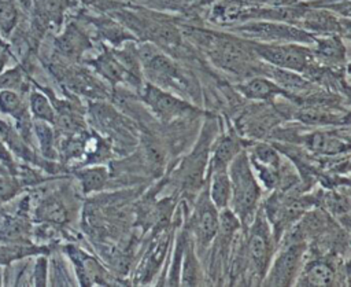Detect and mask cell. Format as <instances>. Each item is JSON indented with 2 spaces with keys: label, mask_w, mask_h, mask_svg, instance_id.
<instances>
[{
  "label": "cell",
  "mask_w": 351,
  "mask_h": 287,
  "mask_svg": "<svg viewBox=\"0 0 351 287\" xmlns=\"http://www.w3.org/2000/svg\"><path fill=\"white\" fill-rule=\"evenodd\" d=\"M245 148L228 165L230 179L229 209L239 217L243 227L250 224L262 198V185L254 173Z\"/></svg>",
  "instance_id": "1"
},
{
  "label": "cell",
  "mask_w": 351,
  "mask_h": 287,
  "mask_svg": "<svg viewBox=\"0 0 351 287\" xmlns=\"http://www.w3.org/2000/svg\"><path fill=\"white\" fill-rule=\"evenodd\" d=\"M307 243L300 233H293L274 253L270 265L262 279L263 286H293L304 264Z\"/></svg>",
  "instance_id": "2"
},
{
  "label": "cell",
  "mask_w": 351,
  "mask_h": 287,
  "mask_svg": "<svg viewBox=\"0 0 351 287\" xmlns=\"http://www.w3.org/2000/svg\"><path fill=\"white\" fill-rule=\"evenodd\" d=\"M245 233V253L252 272L258 276L259 283L270 265L276 251V243L271 227L265 216L262 207H258L252 220L247 225Z\"/></svg>",
  "instance_id": "3"
},
{
  "label": "cell",
  "mask_w": 351,
  "mask_h": 287,
  "mask_svg": "<svg viewBox=\"0 0 351 287\" xmlns=\"http://www.w3.org/2000/svg\"><path fill=\"white\" fill-rule=\"evenodd\" d=\"M252 52L270 66L295 73L307 71L314 60L313 51L299 43H250Z\"/></svg>",
  "instance_id": "4"
},
{
  "label": "cell",
  "mask_w": 351,
  "mask_h": 287,
  "mask_svg": "<svg viewBox=\"0 0 351 287\" xmlns=\"http://www.w3.org/2000/svg\"><path fill=\"white\" fill-rule=\"evenodd\" d=\"M234 32L259 43H299L313 44L315 37L307 30L287 22L254 19L233 27Z\"/></svg>",
  "instance_id": "5"
},
{
  "label": "cell",
  "mask_w": 351,
  "mask_h": 287,
  "mask_svg": "<svg viewBox=\"0 0 351 287\" xmlns=\"http://www.w3.org/2000/svg\"><path fill=\"white\" fill-rule=\"evenodd\" d=\"M140 66L151 84L163 89H180L182 77L176 63L156 45L145 43L136 51Z\"/></svg>",
  "instance_id": "6"
},
{
  "label": "cell",
  "mask_w": 351,
  "mask_h": 287,
  "mask_svg": "<svg viewBox=\"0 0 351 287\" xmlns=\"http://www.w3.org/2000/svg\"><path fill=\"white\" fill-rule=\"evenodd\" d=\"M219 228V210L211 202L207 187L199 195L189 218V235L199 250H206L215 239Z\"/></svg>",
  "instance_id": "7"
},
{
  "label": "cell",
  "mask_w": 351,
  "mask_h": 287,
  "mask_svg": "<svg viewBox=\"0 0 351 287\" xmlns=\"http://www.w3.org/2000/svg\"><path fill=\"white\" fill-rule=\"evenodd\" d=\"M143 102L162 122H171L188 113L196 111V107L189 102L173 95L167 89L156 87L151 82L145 84L141 93Z\"/></svg>",
  "instance_id": "8"
},
{
  "label": "cell",
  "mask_w": 351,
  "mask_h": 287,
  "mask_svg": "<svg viewBox=\"0 0 351 287\" xmlns=\"http://www.w3.org/2000/svg\"><path fill=\"white\" fill-rule=\"evenodd\" d=\"M90 65L99 73V76H101L104 80H107L112 85H117L123 81H130V82L133 80L134 82L140 81L129 71V69L125 66L119 55L108 49H104L100 55H97L90 62Z\"/></svg>",
  "instance_id": "9"
},
{
  "label": "cell",
  "mask_w": 351,
  "mask_h": 287,
  "mask_svg": "<svg viewBox=\"0 0 351 287\" xmlns=\"http://www.w3.org/2000/svg\"><path fill=\"white\" fill-rule=\"evenodd\" d=\"M302 143L317 155H337L348 152V137H341L335 132L315 130L302 136Z\"/></svg>",
  "instance_id": "10"
},
{
  "label": "cell",
  "mask_w": 351,
  "mask_h": 287,
  "mask_svg": "<svg viewBox=\"0 0 351 287\" xmlns=\"http://www.w3.org/2000/svg\"><path fill=\"white\" fill-rule=\"evenodd\" d=\"M336 282V269L328 260L304 262L295 282L298 286H332Z\"/></svg>",
  "instance_id": "11"
},
{
  "label": "cell",
  "mask_w": 351,
  "mask_h": 287,
  "mask_svg": "<svg viewBox=\"0 0 351 287\" xmlns=\"http://www.w3.org/2000/svg\"><path fill=\"white\" fill-rule=\"evenodd\" d=\"M250 144V143H248ZM248 144L243 143L239 133L234 130H230L225 135H222L218 141L214 146L213 155L208 161V169L214 168H228L230 161ZM207 169V170H208Z\"/></svg>",
  "instance_id": "12"
},
{
  "label": "cell",
  "mask_w": 351,
  "mask_h": 287,
  "mask_svg": "<svg viewBox=\"0 0 351 287\" xmlns=\"http://www.w3.org/2000/svg\"><path fill=\"white\" fill-rule=\"evenodd\" d=\"M207 177V192L211 202L218 210L229 207L230 202V179L228 168L208 169Z\"/></svg>",
  "instance_id": "13"
},
{
  "label": "cell",
  "mask_w": 351,
  "mask_h": 287,
  "mask_svg": "<svg viewBox=\"0 0 351 287\" xmlns=\"http://www.w3.org/2000/svg\"><path fill=\"white\" fill-rule=\"evenodd\" d=\"M37 221L52 225H63L70 220V209L59 194H52L44 198L36 209Z\"/></svg>",
  "instance_id": "14"
},
{
  "label": "cell",
  "mask_w": 351,
  "mask_h": 287,
  "mask_svg": "<svg viewBox=\"0 0 351 287\" xmlns=\"http://www.w3.org/2000/svg\"><path fill=\"white\" fill-rule=\"evenodd\" d=\"M55 44L58 51L69 59H78L84 51L90 47L88 36L74 23H70L64 29L63 34L56 38Z\"/></svg>",
  "instance_id": "15"
},
{
  "label": "cell",
  "mask_w": 351,
  "mask_h": 287,
  "mask_svg": "<svg viewBox=\"0 0 351 287\" xmlns=\"http://www.w3.org/2000/svg\"><path fill=\"white\" fill-rule=\"evenodd\" d=\"M277 115L269 111L261 110L259 113H250L241 117V124L239 125L237 133L245 135L251 139H263L266 135L271 133L270 130L277 125Z\"/></svg>",
  "instance_id": "16"
},
{
  "label": "cell",
  "mask_w": 351,
  "mask_h": 287,
  "mask_svg": "<svg viewBox=\"0 0 351 287\" xmlns=\"http://www.w3.org/2000/svg\"><path fill=\"white\" fill-rule=\"evenodd\" d=\"M237 89L241 95L250 100H271L278 95H287V92L280 88L273 80L267 77H251L241 82Z\"/></svg>",
  "instance_id": "17"
},
{
  "label": "cell",
  "mask_w": 351,
  "mask_h": 287,
  "mask_svg": "<svg viewBox=\"0 0 351 287\" xmlns=\"http://www.w3.org/2000/svg\"><path fill=\"white\" fill-rule=\"evenodd\" d=\"M300 23H303V26L306 27L304 30H311L315 33H321V34H333L339 30H341V26L339 23V21L325 12V11H317V10H306Z\"/></svg>",
  "instance_id": "18"
},
{
  "label": "cell",
  "mask_w": 351,
  "mask_h": 287,
  "mask_svg": "<svg viewBox=\"0 0 351 287\" xmlns=\"http://www.w3.org/2000/svg\"><path fill=\"white\" fill-rule=\"evenodd\" d=\"M315 49L313 51L314 58L325 63H340L344 59L346 51L341 44V40L336 36H326L322 38H315Z\"/></svg>",
  "instance_id": "19"
},
{
  "label": "cell",
  "mask_w": 351,
  "mask_h": 287,
  "mask_svg": "<svg viewBox=\"0 0 351 287\" xmlns=\"http://www.w3.org/2000/svg\"><path fill=\"white\" fill-rule=\"evenodd\" d=\"M75 176L78 177L82 191L85 194H90L104 188L110 179L108 169L103 165H95V166L80 169L75 172Z\"/></svg>",
  "instance_id": "20"
},
{
  "label": "cell",
  "mask_w": 351,
  "mask_h": 287,
  "mask_svg": "<svg viewBox=\"0 0 351 287\" xmlns=\"http://www.w3.org/2000/svg\"><path fill=\"white\" fill-rule=\"evenodd\" d=\"M200 279H202V272H200L199 261L196 258L195 244L192 238L188 233L186 242L182 250V279L180 283L186 286H195L200 283Z\"/></svg>",
  "instance_id": "21"
},
{
  "label": "cell",
  "mask_w": 351,
  "mask_h": 287,
  "mask_svg": "<svg viewBox=\"0 0 351 287\" xmlns=\"http://www.w3.org/2000/svg\"><path fill=\"white\" fill-rule=\"evenodd\" d=\"M33 133L37 137L38 147L41 151V155L45 159H56L58 150H56V141H55V132L52 129V125L45 121L36 119L33 122Z\"/></svg>",
  "instance_id": "22"
},
{
  "label": "cell",
  "mask_w": 351,
  "mask_h": 287,
  "mask_svg": "<svg viewBox=\"0 0 351 287\" xmlns=\"http://www.w3.org/2000/svg\"><path fill=\"white\" fill-rule=\"evenodd\" d=\"M29 110L34 119L45 121L51 125L55 124V107L49 99L40 91H32L29 96Z\"/></svg>",
  "instance_id": "23"
},
{
  "label": "cell",
  "mask_w": 351,
  "mask_h": 287,
  "mask_svg": "<svg viewBox=\"0 0 351 287\" xmlns=\"http://www.w3.org/2000/svg\"><path fill=\"white\" fill-rule=\"evenodd\" d=\"M295 117L308 125H341V117L321 108H300Z\"/></svg>",
  "instance_id": "24"
},
{
  "label": "cell",
  "mask_w": 351,
  "mask_h": 287,
  "mask_svg": "<svg viewBox=\"0 0 351 287\" xmlns=\"http://www.w3.org/2000/svg\"><path fill=\"white\" fill-rule=\"evenodd\" d=\"M18 7L15 0H0V34L8 37L18 23Z\"/></svg>",
  "instance_id": "25"
},
{
  "label": "cell",
  "mask_w": 351,
  "mask_h": 287,
  "mask_svg": "<svg viewBox=\"0 0 351 287\" xmlns=\"http://www.w3.org/2000/svg\"><path fill=\"white\" fill-rule=\"evenodd\" d=\"M97 27L101 36L111 41L114 45H118L128 38H133V36H130L118 22L112 19H99Z\"/></svg>",
  "instance_id": "26"
},
{
  "label": "cell",
  "mask_w": 351,
  "mask_h": 287,
  "mask_svg": "<svg viewBox=\"0 0 351 287\" xmlns=\"http://www.w3.org/2000/svg\"><path fill=\"white\" fill-rule=\"evenodd\" d=\"M22 190V183L16 179V174L10 172L0 173V203L8 202L15 198Z\"/></svg>",
  "instance_id": "27"
},
{
  "label": "cell",
  "mask_w": 351,
  "mask_h": 287,
  "mask_svg": "<svg viewBox=\"0 0 351 287\" xmlns=\"http://www.w3.org/2000/svg\"><path fill=\"white\" fill-rule=\"evenodd\" d=\"M23 76L21 67H12L0 73V91L1 89H18L22 85Z\"/></svg>",
  "instance_id": "28"
},
{
  "label": "cell",
  "mask_w": 351,
  "mask_h": 287,
  "mask_svg": "<svg viewBox=\"0 0 351 287\" xmlns=\"http://www.w3.org/2000/svg\"><path fill=\"white\" fill-rule=\"evenodd\" d=\"M48 283V260L41 255L36 260L33 268V284L36 286H47Z\"/></svg>",
  "instance_id": "29"
},
{
  "label": "cell",
  "mask_w": 351,
  "mask_h": 287,
  "mask_svg": "<svg viewBox=\"0 0 351 287\" xmlns=\"http://www.w3.org/2000/svg\"><path fill=\"white\" fill-rule=\"evenodd\" d=\"M0 162L12 173L16 174L18 165L15 163V159L12 157V152L8 150V147L4 144V141L0 139Z\"/></svg>",
  "instance_id": "30"
},
{
  "label": "cell",
  "mask_w": 351,
  "mask_h": 287,
  "mask_svg": "<svg viewBox=\"0 0 351 287\" xmlns=\"http://www.w3.org/2000/svg\"><path fill=\"white\" fill-rule=\"evenodd\" d=\"M81 3L101 12L114 11L119 7V4L115 0H81Z\"/></svg>",
  "instance_id": "31"
},
{
  "label": "cell",
  "mask_w": 351,
  "mask_h": 287,
  "mask_svg": "<svg viewBox=\"0 0 351 287\" xmlns=\"http://www.w3.org/2000/svg\"><path fill=\"white\" fill-rule=\"evenodd\" d=\"M236 3H240L243 5H248V4H276L278 5L282 0H232Z\"/></svg>",
  "instance_id": "32"
},
{
  "label": "cell",
  "mask_w": 351,
  "mask_h": 287,
  "mask_svg": "<svg viewBox=\"0 0 351 287\" xmlns=\"http://www.w3.org/2000/svg\"><path fill=\"white\" fill-rule=\"evenodd\" d=\"M7 62H8V51H7V47H1V45H0V73L4 70Z\"/></svg>",
  "instance_id": "33"
},
{
  "label": "cell",
  "mask_w": 351,
  "mask_h": 287,
  "mask_svg": "<svg viewBox=\"0 0 351 287\" xmlns=\"http://www.w3.org/2000/svg\"><path fill=\"white\" fill-rule=\"evenodd\" d=\"M15 1H18V4L22 5V7L26 8V10L32 7V0H15Z\"/></svg>",
  "instance_id": "34"
},
{
  "label": "cell",
  "mask_w": 351,
  "mask_h": 287,
  "mask_svg": "<svg viewBox=\"0 0 351 287\" xmlns=\"http://www.w3.org/2000/svg\"><path fill=\"white\" fill-rule=\"evenodd\" d=\"M4 172H10V170L0 162V173H4ZM10 173H11V172H10Z\"/></svg>",
  "instance_id": "35"
},
{
  "label": "cell",
  "mask_w": 351,
  "mask_h": 287,
  "mask_svg": "<svg viewBox=\"0 0 351 287\" xmlns=\"http://www.w3.org/2000/svg\"><path fill=\"white\" fill-rule=\"evenodd\" d=\"M0 45H1V47H7V44L4 43V40H3V36H1V34H0Z\"/></svg>",
  "instance_id": "36"
}]
</instances>
